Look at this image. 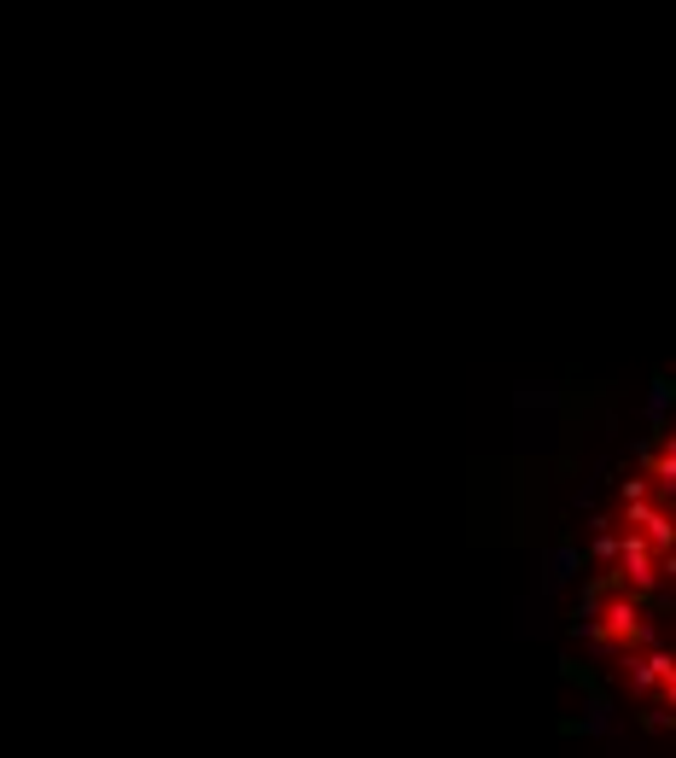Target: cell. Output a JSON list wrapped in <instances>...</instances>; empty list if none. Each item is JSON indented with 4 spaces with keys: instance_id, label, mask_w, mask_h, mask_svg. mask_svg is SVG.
Listing matches in <instances>:
<instances>
[{
    "instance_id": "obj_1",
    "label": "cell",
    "mask_w": 676,
    "mask_h": 758,
    "mask_svg": "<svg viewBox=\"0 0 676 758\" xmlns=\"http://www.w3.org/2000/svg\"><path fill=\"white\" fill-rule=\"evenodd\" d=\"M601 619H607V630L618 636V642H659V636H653V630L642 624V607H636V595H612Z\"/></svg>"
},
{
    "instance_id": "obj_6",
    "label": "cell",
    "mask_w": 676,
    "mask_h": 758,
    "mask_svg": "<svg viewBox=\"0 0 676 758\" xmlns=\"http://www.w3.org/2000/svg\"><path fill=\"white\" fill-rule=\"evenodd\" d=\"M601 531H595V543H589V554L595 560H624V531H607V519H595Z\"/></svg>"
},
{
    "instance_id": "obj_2",
    "label": "cell",
    "mask_w": 676,
    "mask_h": 758,
    "mask_svg": "<svg viewBox=\"0 0 676 758\" xmlns=\"http://www.w3.org/2000/svg\"><path fill=\"white\" fill-rule=\"evenodd\" d=\"M671 671H676V659L665 654V648H653L647 659H630V689H636V694H653L665 677H671Z\"/></svg>"
},
{
    "instance_id": "obj_8",
    "label": "cell",
    "mask_w": 676,
    "mask_h": 758,
    "mask_svg": "<svg viewBox=\"0 0 676 758\" xmlns=\"http://www.w3.org/2000/svg\"><path fill=\"white\" fill-rule=\"evenodd\" d=\"M618 496H624V502H647V479H624L618 484Z\"/></svg>"
},
{
    "instance_id": "obj_10",
    "label": "cell",
    "mask_w": 676,
    "mask_h": 758,
    "mask_svg": "<svg viewBox=\"0 0 676 758\" xmlns=\"http://www.w3.org/2000/svg\"><path fill=\"white\" fill-rule=\"evenodd\" d=\"M665 706H676V671L665 677Z\"/></svg>"
},
{
    "instance_id": "obj_4",
    "label": "cell",
    "mask_w": 676,
    "mask_h": 758,
    "mask_svg": "<svg viewBox=\"0 0 676 758\" xmlns=\"http://www.w3.org/2000/svg\"><path fill=\"white\" fill-rule=\"evenodd\" d=\"M566 729H572V735H612V706L601 694H589V700H583V718L566 724Z\"/></svg>"
},
{
    "instance_id": "obj_9",
    "label": "cell",
    "mask_w": 676,
    "mask_h": 758,
    "mask_svg": "<svg viewBox=\"0 0 676 758\" xmlns=\"http://www.w3.org/2000/svg\"><path fill=\"white\" fill-rule=\"evenodd\" d=\"M659 572H665V578L676 584V549H671V554H659Z\"/></svg>"
},
{
    "instance_id": "obj_5",
    "label": "cell",
    "mask_w": 676,
    "mask_h": 758,
    "mask_svg": "<svg viewBox=\"0 0 676 758\" xmlns=\"http://www.w3.org/2000/svg\"><path fill=\"white\" fill-rule=\"evenodd\" d=\"M671 403H676V385L671 379H653L647 397H642V414L653 420V426H665V420H671Z\"/></svg>"
},
{
    "instance_id": "obj_7",
    "label": "cell",
    "mask_w": 676,
    "mask_h": 758,
    "mask_svg": "<svg viewBox=\"0 0 676 758\" xmlns=\"http://www.w3.org/2000/svg\"><path fill=\"white\" fill-rule=\"evenodd\" d=\"M671 724H676V706H653V700L642 706V729H653V735H659V729H671Z\"/></svg>"
},
{
    "instance_id": "obj_3",
    "label": "cell",
    "mask_w": 676,
    "mask_h": 758,
    "mask_svg": "<svg viewBox=\"0 0 676 758\" xmlns=\"http://www.w3.org/2000/svg\"><path fill=\"white\" fill-rule=\"evenodd\" d=\"M577 566H583V554L572 549V543H554L548 549V572H542V589H560L577 578Z\"/></svg>"
}]
</instances>
